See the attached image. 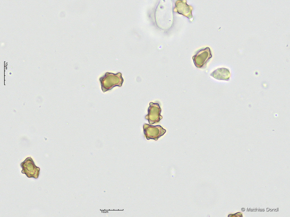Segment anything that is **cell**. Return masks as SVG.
<instances>
[{
  "mask_svg": "<svg viewBox=\"0 0 290 217\" xmlns=\"http://www.w3.org/2000/svg\"><path fill=\"white\" fill-rule=\"evenodd\" d=\"M99 80L103 92L111 90L115 87H121L124 81L120 72L115 74L107 72Z\"/></svg>",
  "mask_w": 290,
  "mask_h": 217,
  "instance_id": "obj_1",
  "label": "cell"
},
{
  "mask_svg": "<svg viewBox=\"0 0 290 217\" xmlns=\"http://www.w3.org/2000/svg\"><path fill=\"white\" fill-rule=\"evenodd\" d=\"M143 129L144 135L148 140L152 139L157 140L166 132V130L160 125L154 126L146 124L144 125Z\"/></svg>",
  "mask_w": 290,
  "mask_h": 217,
  "instance_id": "obj_2",
  "label": "cell"
},
{
  "mask_svg": "<svg viewBox=\"0 0 290 217\" xmlns=\"http://www.w3.org/2000/svg\"><path fill=\"white\" fill-rule=\"evenodd\" d=\"M212 57L210 48L207 47L199 50L192 59L195 66L198 68H203Z\"/></svg>",
  "mask_w": 290,
  "mask_h": 217,
  "instance_id": "obj_3",
  "label": "cell"
},
{
  "mask_svg": "<svg viewBox=\"0 0 290 217\" xmlns=\"http://www.w3.org/2000/svg\"><path fill=\"white\" fill-rule=\"evenodd\" d=\"M149 105L148 110V114L145 116V118L151 124L159 122L162 118L160 115L161 109L159 104L151 102Z\"/></svg>",
  "mask_w": 290,
  "mask_h": 217,
  "instance_id": "obj_4",
  "label": "cell"
},
{
  "mask_svg": "<svg viewBox=\"0 0 290 217\" xmlns=\"http://www.w3.org/2000/svg\"><path fill=\"white\" fill-rule=\"evenodd\" d=\"M210 76L217 80L228 81L229 80L230 74L228 69L220 68L213 71Z\"/></svg>",
  "mask_w": 290,
  "mask_h": 217,
  "instance_id": "obj_5",
  "label": "cell"
}]
</instances>
